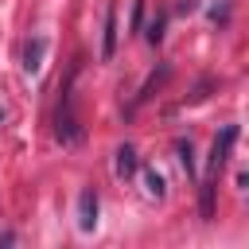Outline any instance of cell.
Returning a JSON list of instances; mask_svg holds the SVG:
<instances>
[{"instance_id":"obj_9","label":"cell","mask_w":249,"mask_h":249,"mask_svg":"<svg viewBox=\"0 0 249 249\" xmlns=\"http://www.w3.org/2000/svg\"><path fill=\"white\" fill-rule=\"evenodd\" d=\"M0 117H4V113H0Z\"/></svg>"},{"instance_id":"obj_7","label":"cell","mask_w":249,"mask_h":249,"mask_svg":"<svg viewBox=\"0 0 249 249\" xmlns=\"http://www.w3.org/2000/svg\"><path fill=\"white\" fill-rule=\"evenodd\" d=\"M179 160H183V167H187V171H195V160H191V144H179Z\"/></svg>"},{"instance_id":"obj_5","label":"cell","mask_w":249,"mask_h":249,"mask_svg":"<svg viewBox=\"0 0 249 249\" xmlns=\"http://www.w3.org/2000/svg\"><path fill=\"white\" fill-rule=\"evenodd\" d=\"M136 171V152L124 144V148H117V175H132Z\"/></svg>"},{"instance_id":"obj_2","label":"cell","mask_w":249,"mask_h":249,"mask_svg":"<svg viewBox=\"0 0 249 249\" xmlns=\"http://www.w3.org/2000/svg\"><path fill=\"white\" fill-rule=\"evenodd\" d=\"M78 226L82 230L97 226V195L93 191H82V198H78Z\"/></svg>"},{"instance_id":"obj_4","label":"cell","mask_w":249,"mask_h":249,"mask_svg":"<svg viewBox=\"0 0 249 249\" xmlns=\"http://www.w3.org/2000/svg\"><path fill=\"white\" fill-rule=\"evenodd\" d=\"M43 47H47L43 39H35V43H27V54H23V66H27V74H35V70L43 66V62H39V58H43Z\"/></svg>"},{"instance_id":"obj_3","label":"cell","mask_w":249,"mask_h":249,"mask_svg":"<svg viewBox=\"0 0 249 249\" xmlns=\"http://www.w3.org/2000/svg\"><path fill=\"white\" fill-rule=\"evenodd\" d=\"M113 51H117V16L109 8L105 12V35H101V58H113Z\"/></svg>"},{"instance_id":"obj_6","label":"cell","mask_w":249,"mask_h":249,"mask_svg":"<svg viewBox=\"0 0 249 249\" xmlns=\"http://www.w3.org/2000/svg\"><path fill=\"white\" fill-rule=\"evenodd\" d=\"M148 39H152V43H160V39H163V16H160V19L148 27Z\"/></svg>"},{"instance_id":"obj_1","label":"cell","mask_w":249,"mask_h":249,"mask_svg":"<svg viewBox=\"0 0 249 249\" xmlns=\"http://www.w3.org/2000/svg\"><path fill=\"white\" fill-rule=\"evenodd\" d=\"M233 140H237V124H226L218 136H214V148H210V163H206V175H202V195H198V214L210 222L214 218V191H218V175L233 152Z\"/></svg>"},{"instance_id":"obj_8","label":"cell","mask_w":249,"mask_h":249,"mask_svg":"<svg viewBox=\"0 0 249 249\" xmlns=\"http://www.w3.org/2000/svg\"><path fill=\"white\" fill-rule=\"evenodd\" d=\"M148 191H152V195H163V179H160L156 171H148Z\"/></svg>"}]
</instances>
